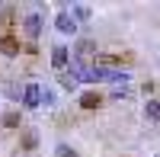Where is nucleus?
Listing matches in <instances>:
<instances>
[{
    "instance_id": "nucleus-7",
    "label": "nucleus",
    "mask_w": 160,
    "mask_h": 157,
    "mask_svg": "<svg viewBox=\"0 0 160 157\" xmlns=\"http://www.w3.org/2000/svg\"><path fill=\"white\" fill-rule=\"evenodd\" d=\"M0 51H3L7 58H16L19 51H22V48H19V38H16V35H3V38H0Z\"/></svg>"
},
{
    "instance_id": "nucleus-14",
    "label": "nucleus",
    "mask_w": 160,
    "mask_h": 157,
    "mask_svg": "<svg viewBox=\"0 0 160 157\" xmlns=\"http://www.w3.org/2000/svg\"><path fill=\"white\" fill-rule=\"evenodd\" d=\"M109 99H128V87H115Z\"/></svg>"
},
{
    "instance_id": "nucleus-2",
    "label": "nucleus",
    "mask_w": 160,
    "mask_h": 157,
    "mask_svg": "<svg viewBox=\"0 0 160 157\" xmlns=\"http://www.w3.org/2000/svg\"><path fill=\"white\" fill-rule=\"evenodd\" d=\"M71 48L68 45H51V68L55 71H68L71 68Z\"/></svg>"
},
{
    "instance_id": "nucleus-9",
    "label": "nucleus",
    "mask_w": 160,
    "mask_h": 157,
    "mask_svg": "<svg viewBox=\"0 0 160 157\" xmlns=\"http://www.w3.org/2000/svg\"><path fill=\"white\" fill-rule=\"evenodd\" d=\"M144 119L148 122H160V99H148L144 103Z\"/></svg>"
},
{
    "instance_id": "nucleus-11",
    "label": "nucleus",
    "mask_w": 160,
    "mask_h": 157,
    "mask_svg": "<svg viewBox=\"0 0 160 157\" xmlns=\"http://www.w3.org/2000/svg\"><path fill=\"white\" fill-rule=\"evenodd\" d=\"M71 16L87 23V19H90V7H87V3H74V7H71Z\"/></svg>"
},
{
    "instance_id": "nucleus-12",
    "label": "nucleus",
    "mask_w": 160,
    "mask_h": 157,
    "mask_svg": "<svg viewBox=\"0 0 160 157\" xmlns=\"http://www.w3.org/2000/svg\"><path fill=\"white\" fill-rule=\"evenodd\" d=\"M55 157H77V151H74L71 144H58V148H55Z\"/></svg>"
},
{
    "instance_id": "nucleus-10",
    "label": "nucleus",
    "mask_w": 160,
    "mask_h": 157,
    "mask_svg": "<svg viewBox=\"0 0 160 157\" xmlns=\"http://www.w3.org/2000/svg\"><path fill=\"white\" fill-rule=\"evenodd\" d=\"M35 144H38V135H35V132H26L22 141H19V151H22V154H29V151H35Z\"/></svg>"
},
{
    "instance_id": "nucleus-5",
    "label": "nucleus",
    "mask_w": 160,
    "mask_h": 157,
    "mask_svg": "<svg viewBox=\"0 0 160 157\" xmlns=\"http://www.w3.org/2000/svg\"><path fill=\"white\" fill-rule=\"evenodd\" d=\"M106 103V96L99 90H87V93H80V109H99Z\"/></svg>"
},
{
    "instance_id": "nucleus-1",
    "label": "nucleus",
    "mask_w": 160,
    "mask_h": 157,
    "mask_svg": "<svg viewBox=\"0 0 160 157\" xmlns=\"http://www.w3.org/2000/svg\"><path fill=\"white\" fill-rule=\"evenodd\" d=\"M55 29L61 35H74L77 32V19L71 16V10L68 7H58V16H55Z\"/></svg>"
},
{
    "instance_id": "nucleus-8",
    "label": "nucleus",
    "mask_w": 160,
    "mask_h": 157,
    "mask_svg": "<svg viewBox=\"0 0 160 157\" xmlns=\"http://www.w3.org/2000/svg\"><path fill=\"white\" fill-rule=\"evenodd\" d=\"M0 125H3V128H19V125H22L19 109H7L3 115H0Z\"/></svg>"
},
{
    "instance_id": "nucleus-15",
    "label": "nucleus",
    "mask_w": 160,
    "mask_h": 157,
    "mask_svg": "<svg viewBox=\"0 0 160 157\" xmlns=\"http://www.w3.org/2000/svg\"><path fill=\"white\" fill-rule=\"evenodd\" d=\"M13 19H16V10H13V7H3V23L13 26Z\"/></svg>"
},
{
    "instance_id": "nucleus-6",
    "label": "nucleus",
    "mask_w": 160,
    "mask_h": 157,
    "mask_svg": "<svg viewBox=\"0 0 160 157\" xmlns=\"http://www.w3.org/2000/svg\"><path fill=\"white\" fill-rule=\"evenodd\" d=\"M77 84H80V68L71 61V68L61 71V87H64V90H77Z\"/></svg>"
},
{
    "instance_id": "nucleus-13",
    "label": "nucleus",
    "mask_w": 160,
    "mask_h": 157,
    "mask_svg": "<svg viewBox=\"0 0 160 157\" xmlns=\"http://www.w3.org/2000/svg\"><path fill=\"white\" fill-rule=\"evenodd\" d=\"M42 103L45 106H55V90L51 87H42Z\"/></svg>"
},
{
    "instance_id": "nucleus-4",
    "label": "nucleus",
    "mask_w": 160,
    "mask_h": 157,
    "mask_svg": "<svg viewBox=\"0 0 160 157\" xmlns=\"http://www.w3.org/2000/svg\"><path fill=\"white\" fill-rule=\"evenodd\" d=\"M22 32H26L29 42H35V38L42 35V16H38V13H29V16L22 19Z\"/></svg>"
},
{
    "instance_id": "nucleus-3",
    "label": "nucleus",
    "mask_w": 160,
    "mask_h": 157,
    "mask_svg": "<svg viewBox=\"0 0 160 157\" xmlns=\"http://www.w3.org/2000/svg\"><path fill=\"white\" fill-rule=\"evenodd\" d=\"M38 106H42V87L26 84L22 87V109H38Z\"/></svg>"
}]
</instances>
